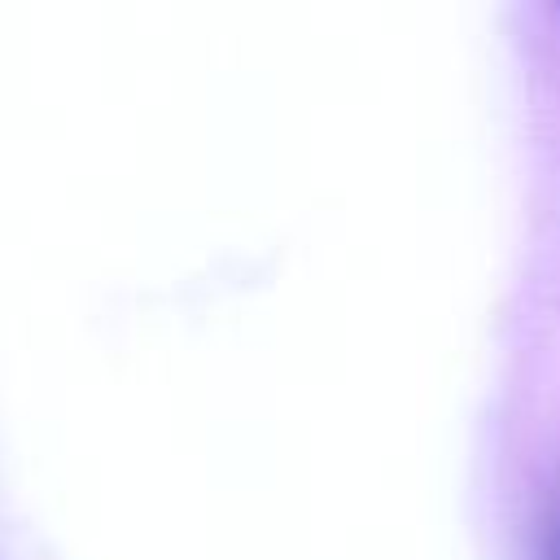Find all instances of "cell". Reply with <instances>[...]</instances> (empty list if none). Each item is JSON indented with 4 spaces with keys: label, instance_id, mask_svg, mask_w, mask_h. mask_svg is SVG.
Segmentation results:
<instances>
[{
    "label": "cell",
    "instance_id": "obj_1",
    "mask_svg": "<svg viewBox=\"0 0 560 560\" xmlns=\"http://www.w3.org/2000/svg\"><path fill=\"white\" fill-rule=\"evenodd\" d=\"M538 560H560V486L551 490L538 521Z\"/></svg>",
    "mask_w": 560,
    "mask_h": 560
}]
</instances>
